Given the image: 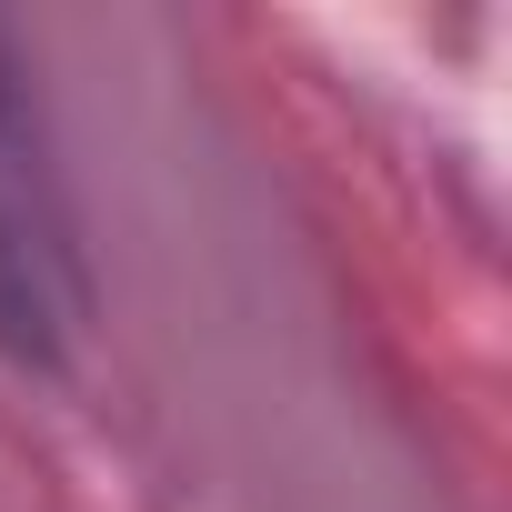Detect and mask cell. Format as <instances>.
<instances>
[{
    "label": "cell",
    "instance_id": "6da1fadb",
    "mask_svg": "<svg viewBox=\"0 0 512 512\" xmlns=\"http://www.w3.org/2000/svg\"><path fill=\"white\" fill-rule=\"evenodd\" d=\"M91 322V282H81V231L41 141V101L21 91V61L0 41V352L51 372L71 362Z\"/></svg>",
    "mask_w": 512,
    "mask_h": 512
}]
</instances>
